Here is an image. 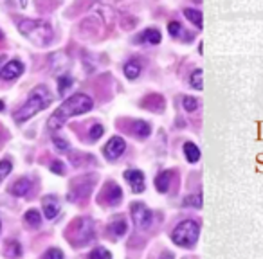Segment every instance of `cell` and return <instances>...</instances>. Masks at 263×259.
I'll use <instances>...</instances> for the list:
<instances>
[{
    "label": "cell",
    "mask_w": 263,
    "mask_h": 259,
    "mask_svg": "<svg viewBox=\"0 0 263 259\" xmlns=\"http://www.w3.org/2000/svg\"><path fill=\"white\" fill-rule=\"evenodd\" d=\"M92 106H94V101H92L90 95H87V94L72 95V97H69L67 101H63L62 105L56 108V112L50 116L49 122H47V128H49L50 132H56V130H60L71 117L81 116L85 112L92 110Z\"/></svg>",
    "instance_id": "6da1fadb"
},
{
    "label": "cell",
    "mask_w": 263,
    "mask_h": 259,
    "mask_svg": "<svg viewBox=\"0 0 263 259\" xmlns=\"http://www.w3.org/2000/svg\"><path fill=\"white\" fill-rule=\"evenodd\" d=\"M50 101H52V94L47 90V87L40 85V87L31 90L27 101L15 112V121H17L18 124H22V122H25L33 116H36L38 112L45 110V108L50 105Z\"/></svg>",
    "instance_id": "7a4b0ae2"
},
{
    "label": "cell",
    "mask_w": 263,
    "mask_h": 259,
    "mask_svg": "<svg viewBox=\"0 0 263 259\" xmlns=\"http://www.w3.org/2000/svg\"><path fill=\"white\" fill-rule=\"evenodd\" d=\"M18 29L29 42H33L38 47H45L54 40V31L50 27V24L45 20H29L27 18L18 24Z\"/></svg>",
    "instance_id": "3957f363"
},
{
    "label": "cell",
    "mask_w": 263,
    "mask_h": 259,
    "mask_svg": "<svg viewBox=\"0 0 263 259\" xmlns=\"http://www.w3.org/2000/svg\"><path fill=\"white\" fill-rule=\"evenodd\" d=\"M198 236H200V227L193 220L180 221L179 225L173 229V232H171V239H173L175 245L184 248L195 247Z\"/></svg>",
    "instance_id": "277c9868"
},
{
    "label": "cell",
    "mask_w": 263,
    "mask_h": 259,
    "mask_svg": "<svg viewBox=\"0 0 263 259\" xmlns=\"http://www.w3.org/2000/svg\"><path fill=\"white\" fill-rule=\"evenodd\" d=\"M72 229H76V231H71L69 237L78 247H83V245L92 241V237H94V221L90 220V218H79V220H76L72 223Z\"/></svg>",
    "instance_id": "5b68a950"
},
{
    "label": "cell",
    "mask_w": 263,
    "mask_h": 259,
    "mask_svg": "<svg viewBox=\"0 0 263 259\" xmlns=\"http://www.w3.org/2000/svg\"><path fill=\"white\" fill-rule=\"evenodd\" d=\"M130 211H132V218H134V223L139 229H146V227H150L151 223V211L146 207L143 202H135V204H132V207H130Z\"/></svg>",
    "instance_id": "8992f818"
},
{
    "label": "cell",
    "mask_w": 263,
    "mask_h": 259,
    "mask_svg": "<svg viewBox=\"0 0 263 259\" xmlns=\"http://www.w3.org/2000/svg\"><path fill=\"white\" fill-rule=\"evenodd\" d=\"M124 149H126V142H124L123 137H112L110 141L107 142V146L103 148V153L107 157L108 160H116L118 157L124 153Z\"/></svg>",
    "instance_id": "52a82bcc"
},
{
    "label": "cell",
    "mask_w": 263,
    "mask_h": 259,
    "mask_svg": "<svg viewBox=\"0 0 263 259\" xmlns=\"http://www.w3.org/2000/svg\"><path fill=\"white\" fill-rule=\"evenodd\" d=\"M92 182H94V177H81L78 180H74V188H72V193L69 194V200H74V198H85L87 194L90 193V188H92Z\"/></svg>",
    "instance_id": "ba28073f"
},
{
    "label": "cell",
    "mask_w": 263,
    "mask_h": 259,
    "mask_svg": "<svg viewBox=\"0 0 263 259\" xmlns=\"http://www.w3.org/2000/svg\"><path fill=\"white\" fill-rule=\"evenodd\" d=\"M22 72H24L22 63L18 60H13L0 69V77L6 79V81H11V79H17L18 76H22Z\"/></svg>",
    "instance_id": "9c48e42d"
},
{
    "label": "cell",
    "mask_w": 263,
    "mask_h": 259,
    "mask_svg": "<svg viewBox=\"0 0 263 259\" xmlns=\"http://www.w3.org/2000/svg\"><path fill=\"white\" fill-rule=\"evenodd\" d=\"M124 180L132 186L134 193H143V191H144V175H143L139 169L124 171Z\"/></svg>",
    "instance_id": "30bf717a"
},
{
    "label": "cell",
    "mask_w": 263,
    "mask_h": 259,
    "mask_svg": "<svg viewBox=\"0 0 263 259\" xmlns=\"http://www.w3.org/2000/svg\"><path fill=\"white\" fill-rule=\"evenodd\" d=\"M42 207H44V216L47 220H54L60 212V202H58L56 196H52V194H47L44 196L42 200Z\"/></svg>",
    "instance_id": "8fae6325"
},
{
    "label": "cell",
    "mask_w": 263,
    "mask_h": 259,
    "mask_svg": "<svg viewBox=\"0 0 263 259\" xmlns=\"http://www.w3.org/2000/svg\"><path fill=\"white\" fill-rule=\"evenodd\" d=\"M31 186H33V184H31V180H29V178H20V180H17V182L11 186L9 193L15 194V196H25V194L29 193Z\"/></svg>",
    "instance_id": "7c38bea8"
},
{
    "label": "cell",
    "mask_w": 263,
    "mask_h": 259,
    "mask_svg": "<svg viewBox=\"0 0 263 259\" xmlns=\"http://www.w3.org/2000/svg\"><path fill=\"white\" fill-rule=\"evenodd\" d=\"M108 231L112 232L114 236H124L126 231H128V227H126V221L124 218L121 216H116L112 221H110V225H108Z\"/></svg>",
    "instance_id": "4fadbf2b"
},
{
    "label": "cell",
    "mask_w": 263,
    "mask_h": 259,
    "mask_svg": "<svg viewBox=\"0 0 263 259\" xmlns=\"http://www.w3.org/2000/svg\"><path fill=\"white\" fill-rule=\"evenodd\" d=\"M169 182H171V173L169 171H163L155 177V188L159 193H168Z\"/></svg>",
    "instance_id": "5bb4252c"
},
{
    "label": "cell",
    "mask_w": 263,
    "mask_h": 259,
    "mask_svg": "<svg viewBox=\"0 0 263 259\" xmlns=\"http://www.w3.org/2000/svg\"><path fill=\"white\" fill-rule=\"evenodd\" d=\"M105 198H107V202L110 205H118L119 202H121V198H123V191H121L119 186L110 184V188L105 191Z\"/></svg>",
    "instance_id": "9a60e30c"
},
{
    "label": "cell",
    "mask_w": 263,
    "mask_h": 259,
    "mask_svg": "<svg viewBox=\"0 0 263 259\" xmlns=\"http://www.w3.org/2000/svg\"><path fill=\"white\" fill-rule=\"evenodd\" d=\"M141 71H143V67H141V61L137 60H130L123 69L124 76L128 77V79H137L141 76Z\"/></svg>",
    "instance_id": "2e32d148"
},
{
    "label": "cell",
    "mask_w": 263,
    "mask_h": 259,
    "mask_svg": "<svg viewBox=\"0 0 263 259\" xmlns=\"http://www.w3.org/2000/svg\"><path fill=\"white\" fill-rule=\"evenodd\" d=\"M141 42H144V44H150V45H157L161 44V33L157 31V29H146L144 33L139 36Z\"/></svg>",
    "instance_id": "e0dca14e"
},
{
    "label": "cell",
    "mask_w": 263,
    "mask_h": 259,
    "mask_svg": "<svg viewBox=\"0 0 263 259\" xmlns=\"http://www.w3.org/2000/svg\"><path fill=\"white\" fill-rule=\"evenodd\" d=\"M184 155L190 162H198V159H200V149H198L196 144L186 142L184 144Z\"/></svg>",
    "instance_id": "ac0fdd59"
},
{
    "label": "cell",
    "mask_w": 263,
    "mask_h": 259,
    "mask_svg": "<svg viewBox=\"0 0 263 259\" xmlns=\"http://www.w3.org/2000/svg\"><path fill=\"white\" fill-rule=\"evenodd\" d=\"M190 85L195 90H202V89H204V72H202V69H196V71L191 72Z\"/></svg>",
    "instance_id": "d6986e66"
},
{
    "label": "cell",
    "mask_w": 263,
    "mask_h": 259,
    "mask_svg": "<svg viewBox=\"0 0 263 259\" xmlns=\"http://www.w3.org/2000/svg\"><path fill=\"white\" fill-rule=\"evenodd\" d=\"M184 15H186V18H188L191 24H195L196 29H202V13L200 11L188 7V9H184Z\"/></svg>",
    "instance_id": "ffe728a7"
},
{
    "label": "cell",
    "mask_w": 263,
    "mask_h": 259,
    "mask_svg": "<svg viewBox=\"0 0 263 259\" xmlns=\"http://www.w3.org/2000/svg\"><path fill=\"white\" fill-rule=\"evenodd\" d=\"M25 223H27L29 227H40V223H42V216H40V212L36 209H31L25 212Z\"/></svg>",
    "instance_id": "44dd1931"
},
{
    "label": "cell",
    "mask_w": 263,
    "mask_h": 259,
    "mask_svg": "<svg viewBox=\"0 0 263 259\" xmlns=\"http://www.w3.org/2000/svg\"><path fill=\"white\" fill-rule=\"evenodd\" d=\"M134 132H135V135H139V137H148L150 132H151V128L146 121H135L134 122Z\"/></svg>",
    "instance_id": "7402d4cb"
},
{
    "label": "cell",
    "mask_w": 263,
    "mask_h": 259,
    "mask_svg": "<svg viewBox=\"0 0 263 259\" xmlns=\"http://www.w3.org/2000/svg\"><path fill=\"white\" fill-rule=\"evenodd\" d=\"M6 256H7V258H20V256H22V247H20V243H18V241H9V243H7Z\"/></svg>",
    "instance_id": "603a6c76"
},
{
    "label": "cell",
    "mask_w": 263,
    "mask_h": 259,
    "mask_svg": "<svg viewBox=\"0 0 263 259\" xmlns=\"http://www.w3.org/2000/svg\"><path fill=\"white\" fill-rule=\"evenodd\" d=\"M87 259H112V254L108 252L107 248L96 247L94 250L89 254V258H87Z\"/></svg>",
    "instance_id": "cb8c5ba5"
},
{
    "label": "cell",
    "mask_w": 263,
    "mask_h": 259,
    "mask_svg": "<svg viewBox=\"0 0 263 259\" xmlns=\"http://www.w3.org/2000/svg\"><path fill=\"white\" fill-rule=\"evenodd\" d=\"M58 85H60V87H58V92H60V94H67V90L71 89V85H72V77L71 76H62L60 77V79H58Z\"/></svg>",
    "instance_id": "d4e9b609"
},
{
    "label": "cell",
    "mask_w": 263,
    "mask_h": 259,
    "mask_svg": "<svg viewBox=\"0 0 263 259\" xmlns=\"http://www.w3.org/2000/svg\"><path fill=\"white\" fill-rule=\"evenodd\" d=\"M202 194H193V196H188V198L184 200V205L186 207H195V209H200L202 207Z\"/></svg>",
    "instance_id": "484cf974"
},
{
    "label": "cell",
    "mask_w": 263,
    "mask_h": 259,
    "mask_svg": "<svg viewBox=\"0 0 263 259\" xmlns=\"http://www.w3.org/2000/svg\"><path fill=\"white\" fill-rule=\"evenodd\" d=\"M11 169H13V164L9 160H2V162H0V182L11 173Z\"/></svg>",
    "instance_id": "4316f807"
},
{
    "label": "cell",
    "mask_w": 263,
    "mask_h": 259,
    "mask_svg": "<svg viewBox=\"0 0 263 259\" xmlns=\"http://www.w3.org/2000/svg\"><path fill=\"white\" fill-rule=\"evenodd\" d=\"M182 106H184L186 112H195L196 106H198V99H195V97H184Z\"/></svg>",
    "instance_id": "83f0119b"
},
{
    "label": "cell",
    "mask_w": 263,
    "mask_h": 259,
    "mask_svg": "<svg viewBox=\"0 0 263 259\" xmlns=\"http://www.w3.org/2000/svg\"><path fill=\"white\" fill-rule=\"evenodd\" d=\"M44 259H63V252L60 248H49V250L45 252Z\"/></svg>",
    "instance_id": "f1b7e54d"
},
{
    "label": "cell",
    "mask_w": 263,
    "mask_h": 259,
    "mask_svg": "<svg viewBox=\"0 0 263 259\" xmlns=\"http://www.w3.org/2000/svg\"><path fill=\"white\" fill-rule=\"evenodd\" d=\"M103 133H105V128L101 126V124H94V126L90 128V139H92V141H97Z\"/></svg>",
    "instance_id": "f546056e"
},
{
    "label": "cell",
    "mask_w": 263,
    "mask_h": 259,
    "mask_svg": "<svg viewBox=\"0 0 263 259\" xmlns=\"http://www.w3.org/2000/svg\"><path fill=\"white\" fill-rule=\"evenodd\" d=\"M168 31H169V34L171 36H179V34H182V25H180L179 22H169V25H168Z\"/></svg>",
    "instance_id": "4dcf8cb0"
},
{
    "label": "cell",
    "mask_w": 263,
    "mask_h": 259,
    "mask_svg": "<svg viewBox=\"0 0 263 259\" xmlns=\"http://www.w3.org/2000/svg\"><path fill=\"white\" fill-rule=\"evenodd\" d=\"M52 141H54V146H56V148L60 149V151H67V149H69V142L65 141V139L54 137Z\"/></svg>",
    "instance_id": "1f68e13d"
},
{
    "label": "cell",
    "mask_w": 263,
    "mask_h": 259,
    "mask_svg": "<svg viewBox=\"0 0 263 259\" xmlns=\"http://www.w3.org/2000/svg\"><path fill=\"white\" fill-rule=\"evenodd\" d=\"M50 171L56 173V175H63V164L60 160H54V162L50 164Z\"/></svg>",
    "instance_id": "d6a6232c"
},
{
    "label": "cell",
    "mask_w": 263,
    "mask_h": 259,
    "mask_svg": "<svg viewBox=\"0 0 263 259\" xmlns=\"http://www.w3.org/2000/svg\"><path fill=\"white\" fill-rule=\"evenodd\" d=\"M161 259H173V256H171L169 252H166V254H163V258Z\"/></svg>",
    "instance_id": "836d02e7"
},
{
    "label": "cell",
    "mask_w": 263,
    "mask_h": 259,
    "mask_svg": "<svg viewBox=\"0 0 263 259\" xmlns=\"http://www.w3.org/2000/svg\"><path fill=\"white\" fill-rule=\"evenodd\" d=\"M20 6H22V7L27 6V0H20Z\"/></svg>",
    "instance_id": "e575fe53"
},
{
    "label": "cell",
    "mask_w": 263,
    "mask_h": 259,
    "mask_svg": "<svg viewBox=\"0 0 263 259\" xmlns=\"http://www.w3.org/2000/svg\"><path fill=\"white\" fill-rule=\"evenodd\" d=\"M4 60H6V56H0V69H2V63H4Z\"/></svg>",
    "instance_id": "d590c367"
},
{
    "label": "cell",
    "mask_w": 263,
    "mask_h": 259,
    "mask_svg": "<svg viewBox=\"0 0 263 259\" xmlns=\"http://www.w3.org/2000/svg\"><path fill=\"white\" fill-rule=\"evenodd\" d=\"M4 110V101H0V112Z\"/></svg>",
    "instance_id": "8d00e7d4"
},
{
    "label": "cell",
    "mask_w": 263,
    "mask_h": 259,
    "mask_svg": "<svg viewBox=\"0 0 263 259\" xmlns=\"http://www.w3.org/2000/svg\"><path fill=\"white\" fill-rule=\"evenodd\" d=\"M0 36H2V33H0Z\"/></svg>",
    "instance_id": "74e56055"
},
{
    "label": "cell",
    "mask_w": 263,
    "mask_h": 259,
    "mask_svg": "<svg viewBox=\"0 0 263 259\" xmlns=\"http://www.w3.org/2000/svg\"><path fill=\"white\" fill-rule=\"evenodd\" d=\"M0 225H2V223H0Z\"/></svg>",
    "instance_id": "f35d334b"
}]
</instances>
